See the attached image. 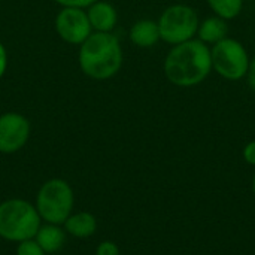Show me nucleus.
<instances>
[{"instance_id":"obj_17","label":"nucleus","mask_w":255,"mask_h":255,"mask_svg":"<svg viewBox=\"0 0 255 255\" xmlns=\"http://www.w3.org/2000/svg\"><path fill=\"white\" fill-rule=\"evenodd\" d=\"M97 0H55L57 4L61 7H78V9H87Z\"/></svg>"},{"instance_id":"obj_16","label":"nucleus","mask_w":255,"mask_h":255,"mask_svg":"<svg viewBox=\"0 0 255 255\" xmlns=\"http://www.w3.org/2000/svg\"><path fill=\"white\" fill-rule=\"evenodd\" d=\"M96 255H121L120 248L115 242L112 241H103L97 245Z\"/></svg>"},{"instance_id":"obj_1","label":"nucleus","mask_w":255,"mask_h":255,"mask_svg":"<svg viewBox=\"0 0 255 255\" xmlns=\"http://www.w3.org/2000/svg\"><path fill=\"white\" fill-rule=\"evenodd\" d=\"M164 76L179 88H193L203 84L212 72L211 48L197 37L173 45L163 63Z\"/></svg>"},{"instance_id":"obj_14","label":"nucleus","mask_w":255,"mask_h":255,"mask_svg":"<svg viewBox=\"0 0 255 255\" xmlns=\"http://www.w3.org/2000/svg\"><path fill=\"white\" fill-rule=\"evenodd\" d=\"M206 3L214 15L227 21L238 18L245 6V0H206Z\"/></svg>"},{"instance_id":"obj_9","label":"nucleus","mask_w":255,"mask_h":255,"mask_svg":"<svg viewBox=\"0 0 255 255\" xmlns=\"http://www.w3.org/2000/svg\"><path fill=\"white\" fill-rule=\"evenodd\" d=\"M87 15H88L93 31L112 33L118 22V12L115 6L103 0H97L96 3L88 6Z\"/></svg>"},{"instance_id":"obj_10","label":"nucleus","mask_w":255,"mask_h":255,"mask_svg":"<svg viewBox=\"0 0 255 255\" xmlns=\"http://www.w3.org/2000/svg\"><path fill=\"white\" fill-rule=\"evenodd\" d=\"M130 42L137 48H152L160 42L158 24L154 19L143 18L136 21L128 31Z\"/></svg>"},{"instance_id":"obj_3","label":"nucleus","mask_w":255,"mask_h":255,"mask_svg":"<svg viewBox=\"0 0 255 255\" xmlns=\"http://www.w3.org/2000/svg\"><path fill=\"white\" fill-rule=\"evenodd\" d=\"M42 224L34 205L24 199H7L0 203V238L19 244L33 239Z\"/></svg>"},{"instance_id":"obj_5","label":"nucleus","mask_w":255,"mask_h":255,"mask_svg":"<svg viewBox=\"0 0 255 255\" xmlns=\"http://www.w3.org/2000/svg\"><path fill=\"white\" fill-rule=\"evenodd\" d=\"M160 40L169 45H179L197 36L200 18L197 10L185 3L167 6L157 19Z\"/></svg>"},{"instance_id":"obj_8","label":"nucleus","mask_w":255,"mask_h":255,"mask_svg":"<svg viewBox=\"0 0 255 255\" xmlns=\"http://www.w3.org/2000/svg\"><path fill=\"white\" fill-rule=\"evenodd\" d=\"M30 123L18 112H6L0 115V152H18L30 137Z\"/></svg>"},{"instance_id":"obj_11","label":"nucleus","mask_w":255,"mask_h":255,"mask_svg":"<svg viewBox=\"0 0 255 255\" xmlns=\"http://www.w3.org/2000/svg\"><path fill=\"white\" fill-rule=\"evenodd\" d=\"M227 36H229L227 19L212 15V16H208L203 21H200L196 37L211 48L212 45L218 43L220 40L226 39Z\"/></svg>"},{"instance_id":"obj_21","label":"nucleus","mask_w":255,"mask_h":255,"mask_svg":"<svg viewBox=\"0 0 255 255\" xmlns=\"http://www.w3.org/2000/svg\"><path fill=\"white\" fill-rule=\"evenodd\" d=\"M253 191H254V194H255V175H254V178H253Z\"/></svg>"},{"instance_id":"obj_12","label":"nucleus","mask_w":255,"mask_h":255,"mask_svg":"<svg viewBox=\"0 0 255 255\" xmlns=\"http://www.w3.org/2000/svg\"><path fill=\"white\" fill-rule=\"evenodd\" d=\"M66 230L58 224H40L36 236L33 238L46 254H54L60 251L66 242Z\"/></svg>"},{"instance_id":"obj_20","label":"nucleus","mask_w":255,"mask_h":255,"mask_svg":"<svg viewBox=\"0 0 255 255\" xmlns=\"http://www.w3.org/2000/svg\"><path fill=\"white\" fill-rule=\"evenodd\" d=\"M6 69H7V52L4 45L0 42V78L4 75Z\"/></svg>"},{"instance_id":"obj_19","label":"nucleus","mask_w":255,"mask_h":255,"mask_svg":"<svg viewBox=\"0 0 255 255\" xmlns=\"http://www.w3.org/2000/svg\"><path fill=\"white\" fill-rule=\"evenodd\" d=\"M247 81H248V85L250 88L255 93V57L251 58L250 61V67H248V73H247Z\"/></svg>"},{"instance_id":"obj_4","label":"nucleus","mask_w":255,"mask_h":255,"mask_svg":"<svg viewBox=\"0 0 255 255\" xmlns=\"http://www.w3.org/2000/svg\"><path fill=\"white\" fill-rule=\"evenodd\" d=\"M75 205V194L70 184L54 178L42 184L36 196V209L42 221L63 226L70 217Z\"/></svg>"},{"instance_id":"obj_18","label":"nucleus","mask_w":255,"mask_h":255,"mask_svg":"<svg viewBox=\"0 0 255 255\" xmlns=\"http://www.w3.org/2000/svg\"><path fill=\"white\" fill-rule=\"evenodd\" d=\"M242 155H244V160L250 164L255 167V139L248 142L245 146H244V151H242Z\"/></svg>"},{"instance_id":"obj_15","label":"nucleus","mask_w":255,"mask_h":255,"mask_svg":"<svg viewBox=\"0 0 255 255\" xmlns=\"http://www.w3.org/2000/svg\"><path fill=\"white\" fill-rule=\"evenodd\" d=\"M16 255H48L34 239H27L18 244Z\"/></svg>"},{"instance_id":"obj_6","label":"nucleus","mask_w":255,"mask_h":255,"mask_svg":"<svg viewBox=\"0 0 255 255\" xmlns=\"http://www.w3.org/2000/svg\"><path fill=\"white\" fill-rule=\"evenodd\" d=\"M212 72L227 81H241L247 76L251 57L245 46L230 36L211 46Z\"/></svg>"},{"instance_id":"obj_2","label":"nucleus","mask_w":255,"mask_h":255,"mask_svg":"<svg viewBox=\"0 0 255 255\" xmlns=\"http://www.w3.org/2000/svg\"><path fill=\"white\" fill-rule=\"evenodd\" d=\"M123 48L114 33L93 31L81 45L78 63L82 73L96 81L114 78L123 67Z\"/></svg>"},{"instance_id":"obj_13","label":"nucleus","mask_w":255,"mask_h":255,"mask_svg":"<svg viewBox=\"0 0 255 255\" xmlns=\"http://www.w3.org/2000/svg\"><path fill=\"white\" fill-rule=\"evenodd\" d=\"M64 230L67 235L76 239L91 238L97 230V220L90 212H76L70 214V217L64 221Z\"/></svg>"},{"instance_id":"obj_7","label":"nucleus","mask_w":255,"mask_h":255,"mask_svg":"<svg viewBox=\"0 0 255 255\" xmlns=\"http://www.w3.org/2000/svg\"><path fill=\"white\" fill-rule=\"evenodd\" d=\"M54 27L60 39L70 45H81L93 33L87 10L78 7H61Z\"/></svg>"}]
</instances>
